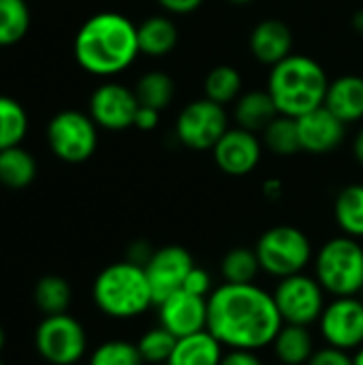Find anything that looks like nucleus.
I'll return each instance as SVG.
<instances>
[{"label": "nucleus", "instance_id": "7c9ffc66", "mask_svg": "<svg viewBox=\"0 0 363 365\" xmlns=\"http://www.w3.org/2000/svg\"><path fill=\"white\" fill-rule=\"evenodd\" d=\"M30 28L26 0H0V47L19 43Z\"/></svg>", "mask_w": 363, "mask_h": 365}, {"label": "nucleus", "instance_id": "5701e85b", "mask_svg": "<svg viewBox=\"0 0 363 365\" xmlns=\"http://www.w3.org/2000/svg\"><path fill=\"white\" fill-rule=\"evenodd\" d=\"M36 178V160L21 145L0 150V184L11 190L28 188Z\"/></svg>", "mask_w": 363, "mask_h": 365}, {"label": "nucleus", "instance_id": "9d476101", "mask_svg": "<svg viewBox=\"0 0 363 365\" xmlns=\"http://www.w3.org/2000/svg\"><path fill=\"white\" fill-rule=\"evenodd\" d=\"M229 130V118L223 105L199 98L188 103L175 120V137L182 145L195 152L214 150L220 137Z\"/></svg>", "mask_w": 363, "mask_h": 365}, {"label": "nucleus", "instance_id": "c756f323", "mask_svg": "<svg viewBox=\"0 0 363 365\" xmlns=\"http://www.w3.org/2000/svg\"><path fill=\"white\" fill-rule=\"evenodd\" d=\"M263 143L267 145L270 152H274L278 156H293V154L302 152L297 120L282 115V113L276 115L263 130Z\"/></svg>", "mask_w": 363, "mask_h": 365}, {"label": "nucleus", "instance_id": "4be33fe9", "mask_svg": "<svg viewBox=\"0 0 363 365\" xmlns=\"http://www.w3.org/2000/svg\"><path fill=\"white\" fill-rule=\"evenodd\" d=\"M139 51L150 58H163L178 45V26L165 15H152L137 26Z\"/></svg>", "mask_w": 363, "mask_h": 365}, {"label": "nucleus", "instance_id": "4c0bfd02", "mask_svg": "<svg viewBox=\"0 0 363 365\" xmlns=\"http://www.w3.org/2000/svg\"><path fill=\"white\" fill-rule=\"evenodd\" d=\"M156 2L171 15H188L203 4V0H156Z\"/></svg>", "mask_w": 363, "mask_h": 365}, {"label": "nucleus", "instance_id": "a19ab883", "mask_svg": "<svg viewBox=\"0 0 363 365\" xmlns=\"http://www.w3.org/2000/svg\"><path fill=\"white\" fill-rule=\"evenodd\" d=\"M353 156H355V160L363 167V128L355 135V139H353Z\"/></svg>", "mask_w": 363, "mask_h": 365}, {"label": "nucleus", "instance_id": "f8f14e48", "mask_svg": "<svg viewBox=\"0 0 363 365\" xmlns=\"http://www.w3.org/2000/svg\"><path fill=\"white\" fill-rule=\"evenodd\" d=\"M143 267H145V274L154 293V306H156L171 293L184 289V280L195 267V259L184 246L169 244V246L156 248Z\"/></svg>", "mask_w": 363, "mask_h": 365}, {"label": "nucleus", "instance_id": "c9c22d12", "mask_svg": "<svg viewBox=\"0 0 363 365\" xmlns=\"http://www.w3.org/2000/svg\"><path fill=\"white\" fill-rule=\"evenodd\" d=\"M220 365H265L257 355V351H242V349H227Z\"/></svg>", "mask_w": 363, "mask_h": 365}, {"label": "nucleus", "instance_id": "473e14b6", "mask_svg": "<svg viewBox=\"0 0 363 365\" xmlns=\"http://www.w3.org/2000/svg\"><path fill=\"white\" fill-rule=\"evenodd\" d=\"M88 365H145L137 344L128 340H107L98 344Z\"/></svg>", "mask_w": 363, "mask_h": 365}, {"label": "nucleus", "instance_id": "6ab92c4d", "mask_svg": "<svg viewBox=\"0 0 363 365\" xmlns=\"http://www.w3.org/2000/svg\"><path fill=\"white\" fill-rule=\"evenodd\" d=\"M225 346L205 329L186 338H178L175 349L165 365H220Z\"/></svg>", "mask_w": 363, "mask_h": 365}, {"label": "nucleus", "instance_id": "bb28decb", "mask_svg": "<svg viewBox=\"0 0 363 365\" xmlns=\"http://www.w3.org/2000/svg\"><path fill=\"white\" fill-rule=\"evenodd\" d=\"M203 92L205 98L218 103V105H229L235 103L242 94V75L235 66L231 64H218L214 66L205 81H203Z\"/></svg>", "mask_w": 363, "mask_h": 365}, {"label": "nucleus", "instance_id": "c85d7f7f", "mask_svg": "<svg viewBox=\"0 0 363 365\" xmlns=\"http://www.w3.org/2000/svg\"><path fill=\"white\" fill-rule=\"evenodd\" d=\"M28 133V113L24 105L0 94V150L21 145Z\"/></svg>", "mask_w": 363, "mask_h": 365}, {"label": "nucleus", "instance_id": "393cba45", "mask_svg": "<svg viewBox=\"0 0 363 365\" xmlns=\"http://www.w3.org/2000/svg\"><path fill=\"white\" fill-rule=\"evenodd\" d=\"M261 263L255 248H231L220 261L223 280L229 284H252L261 274Z\"/></svg>", "mask_w": 363, "mask_h": 365}, {"label": "nucleus", "instance_id": "f257e3e1", "mask_svg": "<svg viewBox=\"0 0 363 365\" xmlns=\"http://www.w3.org/2000/svg\"><path fill=\"white\" fill-rule=\"evenodd\" d=\"M285 321L274 295L257 282H223L208 297V331L225 349L261 351L272 346Z\"/></svg>", "mask_w": 363, "mask_h": 365}, {"label": "nucleus", "instance_id": "dca6fc26", "mask_svg": "<svg viewBox=\"0 0 363 365\" xmlns=\"http://www.w3.org/2000/svg\"><path fill=\"white\" fill-rule=\"evenodd\" d=\"M295 120H297L302 152L329 154L344 141L347 124L338 115H334L325 105H321Z\"/></svg>", "mask_w": 363, "mask_h": 365}, {"label": "nucleus", "instance_id": "2eb2a0df", "mask_svg": "<svg viewBox=\"0 0 363 365\" xmlns=\"http://www.w3.org/2000/svg\"><path fill=\"white\" fill-rule=\"evenodd\" d=\"M158 308V325L175 338H186L208 329V297L193 295L184 289L165 297Z\"/></svg>", "mask_w": 363, "mask_h": 365}, {"label": "nucleus", "instance_id": "1a4fd4ad", "mask_svg": "<svg viewBox=\"0 0 363 365\" xmlns=\"http://www.w3.org/2000/svg\"><path fill=\"white\" fill-rule=\"evenodd\" d=\"M36 353L51 365H75L88 351L83 325L68 312L45 317L34 331Z\"/></svg>", "mask_w": 363, "mask_h": 365}, {"label": "nucleus", "instance_id": "4468645a", "mask_svg": "<svg viewBox=\"0 0 363 365\" xmlns=\"http://www.w3.org/2000/svg\"><path fill=\"white\" fill-rule=\"evenodd\" d=\"M212 152H214V163L223 173L242 178L259 167L263 156V145L257 133L237 126V128H229Z\"/></svg>", "mask_w": 363, "mask_h": 365}, {"label": "nucleus", "instance_id": "b1692460", "mask_svg": "<svg viewBox=\"0 0 363 365\" xmlns=\"http://www.w3.org/2000/svg\"><path fill=\"white\" fill-rule=\"evenodd\" d=\"M334 218L342 235L363 240V184H349L338 192Z\"/></svg>", "mask_w": 363, "mask_h": 365}, {"label": "nucleus", "instance_id": "aec40b11", "mask_svg": "<svg viewBox=\"0 0 363 365\" xmlns=\"http://www.w3.org/2000/svg\"><path fill=\"white\" fill-rule=\"evenodd\" d=\"M235 122L240 128L252 130V133H263L267 128V124L280 115L276 109V103L272 98V94L265 90H250L240 94V98L235 101V109H233Z\"/></svg>", "mask_w": 363, "mask_h": 365}, {"label": "nucleus", "instance_id": "a878e982", "mask_svg": "<svg viewBox=\"0 0 363 365\" xmlns=\"http://www.w3.org/2000/svg\"><path fill=\"white\" fill-rule=\"evenodd\" d=\"M71 299H73L71 284L62 276H53V274L43 276L34 287V304L45 317L64 314L71 306Z\"/></svg>", "mask_w": 363, "mask_h": 365}, {"label": "nucleus", "instance_id": "58836bf2", "mask_svg": "<svg viewBox=\"0 0 363 365\" xmlns=\"http://www.w3.org/2000/svg\"><path fill=\"white\" fill-rule=\"evenodd\" d=\"M152 252H154V248H150V244L148 242H143V240H139V242H133L131 244V248H128V261H133V263H137V265H145L148 261H150V257H152Z\"/></svg>", "mask_w": 363, "mask_h": 365}, {"label": "nucleus", "instance_id": "39448f33", "mask_svg": "<svg viewBox=\"0 0 363 365\" xmlns=\"http://www.w3.org/2000/svg\"><path fill=\"white\" fill-rule=\"evenodd\" d=\"M315 278L332 297H355L363 289V246L349 235L327 240L315 255Z\"/></svg>", "mask_w": 363, "mask_h": 365}, {"label": "nucleus", "instance_id": "f03ea898", "mask_svg": "<svg viewBox=\"0 0 363 365\" xmlns=\"http://www.w3.org/2000/svg\"><path fill=\"white\" fill-rule=\"evenodd\" d=\"M73 51L77 64L86 73L113 77L126 71L141 53L137 26L122 13H96L77 30Z\"/></svg>", "mask_w": 363, "mask_h": 365}, {"label": "nucleus", "instance_id": "cd10ccee", "mask_svg": "<svg viewBox=\"0 0 363 365\" xmlns=\"http://www.w3.org/2000/svg\"><path fill=\"white\" fill-rule=\"evenodd\" d=\"M173 94H175V83L163 71L143 73L137 79V86H135V96H137L139 105L152 107V109H158V111L169 107V103L173 101Z\"/></svg>", "mask_w": 363, "mask_h": 365}, {"label": "nucleus", "instance_id": "ddd939ff", "mask_svg": "<svg viewBox=\"0 0 363 365\" xmlns=\"http://www.w3.org/2000/svg\"><path fill=\"white\" fill-rule=\"evenodd\" d=\"M139 109V101L135 90L107 81L98 86L90 96V115L96 126L107 130H124L135 124V113Z\"/></svg>", "mask_w": 363, "mask_h": 365}, {"label": "nucleus", "instance_id": "37998d69", "mask_svg": "<svg viewBox=\"0 0 363 365\" xmlns=\"http://www.w3.org/2000/svg\"><path fill=\"white\" fill-rule=\"evenodd\" d=\"M353 357H355V365H363V346L353 353Z\"/></svg>", "mask_w": 363, "mask_h": 365}, {"label": "nucleus", "instance_id": "a211bd4d", "mask_svg": "<svg viewBox=\"0 0 363 365\" xmlns=\"http://www.w3.org/2000/svg\"><path fill=\"white\" fill-rule=\"evenodd\" d=\"M325 107L344 124L359 122L363 118V77L342 75L329 81Z\"/></svg>", "mask_w": 363, "mask_h": 365}, {"label": "nucleus", "instance_id": "9b49d317", "mask_svg": "<svg viewBox=\"0 0 363 365\" xmlns=\"http://www.w3.org/2000/svg\"><path fill=\"white\" fill-rule=\"evenodd\" d=\"M325 344L355 353L363 346V302L355 297H332L319 319Z\"/></svg>", "mask_w": 363, "mask_h": 365}, {"label": "nucleus", "instance_id": "72a5a7b5", "mask_svg": "<svg viewBox=\"0 0 363 365\" xmlns=\"http://www.w3.org/2000/svg\"><path fill=\"white\" fill-rule=\"evenodd\" d=\"M306 365H355V357L349 351L336 349V346H321L312 353Z\"/></svg>", "mask_w": 363, "mask_h": 365}, {"label": "nucleus", "instance_id": "a18cd8bd", "mask_svg": "<svg viewBox=\"0 0 363 365\" xmlns=\"http://www.w3.org/2000/svg\"><path fill=\"white\" fill-rule=\"evenodd\" d=\"M4 344H6V336H4V329L0 327V351L4 349Z\"/></svg>", "mask_w": 363, "mask_h": 365}, {"label": "nucleus", "instance_id": "412c9836", "mask_svg": "<svg viewBox=\"0 0 363 365\" xmlns=\"http://www.w3.org/2000/svg\"><path fill=\"white\" fill-rule=\"evenodd\" d=\"M272 351L282 365H306L317 346L310 327L285 323L272 342Z\"/></svg>", "mask_w": 363, "mask_h": 365}, {"label": "nucleus", "instance_id": "2f4dec72", "mask_svg": "<svg viewBox=\"0 0 363 365\" xmlns=\"http://www.w3.org/2000/svg\"><path fill=\"white\" fill-rule=\"evenodd\" d=\"M175 342H178V338L171 331H167L163 325H156V327L143 331V336L135 344H137L145 365H165L175 349Z\"/></svg>", "mask_w": 363, "mask_h": 365}, {"label": "nucleus", "instance_id": "e433bc0d", "mask_svg": "<svg viewBox=\"0 0 363 365\" xmlns=\"http://www.w3.org/2000/svg\"><path fill=\"white\" fill-rule=\"evenodd\" d=\"M158 120H160V111L158 109L139 105V109L135 113V124L133 126L139 128V130H154L158 126Z\"/></svg>", "mask_w": 363, "mask_h": 365}, {"label": "nucleus", "instance_id": "7ed1b4c3", "mask_svg": "<svg viewBox=\"0 0 363 365\" xmlns=\"http://www.w3.org/2000/svg\"><path fill=\"white\" fill-rule=\"evenodd\" d=\"M329 79L325 68L310 56L291 53L274 64L267 77V92L272 94L278 113L300 118L325 105Z\"/></svg>", "mask_w": 363, "mask_h": 365}, {"label": "nucleus", "instance_id": "ea45409f", "mask_svg": "<svg viewBox=\"0 0 363 365\" xmlns=\"http://www.w3.org/2000/svg\"><path fill=\"white\" fill-rule=\"evenodd\" d=\"M263 195H265L267 199H272V201L280 199V197H282V182H280V180H267V182L263 184Z\"/></svg>", "mask_w": 363, "mask_h": 365}, {"label": "nucleus", "instance_id": "6e6552de", "mask_svg": "<svg viewBox=\"0 0 363 365\" xmlns=\"http://www.w3.org/2000/svg\"><path fill=\"white\" fill-rule=\"evenodd\" d=\"M276 308L285 323L289 325H306L312 327L319 323L327 299L325 289L319 284V280L308 276L306 272L293 274L287 278H280L272 291Z\"/></svg>", "mask_w": 363, "mask_h": 365}, {"label": "nucleus", "instance_id": "49530a36", "mask_svg": "<svg viewBox=\"0 0 363 365\" xmlns=\"http://www.w3.org/2000/svg\"><path fill=\"white\" fill-rule=\"evenodd\" d=\"M359 299H362V302H363V289H362V293H359Z\"/></svg>", "mask_w": 363, "mask_h": 365}, {"label": "nucleus", "instance_id": "c03bdc74", "mask_svg": "<svg viewBox=\"0 0 363 365\" xmlns=\"http://www.w3.org/2000/svg\"><path fill=\"white\" fill-rule=\"evenodd\" d=\"M229 4H235V6H246V4H250V2H255V0H227Z\"/></svg>", "mask_w": 363, "mask_h": 365}, {"label": "nucleus", "instance_id": "79ce46f5", "mask_svg": "<svg viewBox=\"0 0 363 365\" xmlns=\"http://www.w3.org/2000/svg\"><path fill=\"white\" fill-rule=\"evenodd\" d=\"M353 28H355L359 34H363V9H359V11L353 15Z\"/></svg>", "mask_w": 363, "mask_h": 365}, {"label": "nucleus", "instance_id": "20e7f679", "mask_svg": "<svg viewBox=\"0 0 363 365\" xmlns=\"http://www.w3.org/2000/svg\"><path fill=\"white\" fill-rule=\"evenodd\" d=\"M92 299L105 317L118 321L141 317L154 306L145 267L128 259L107 265L94 278Z\"/></svg>", "mask_w": 363, "mask_h": 365}, {"label": "nucleus", "instance_id": "f704fd0d", "mask_svg": "<svg viewBox=\"0 0 363 365\" xmlns=\"http://www.w3.org/2000/svg\"><path fill=\"white\" fill-rule=\"evenodd\" d=\"M214 280H212V274L199 265H195L190 269V274L186 276L184 280V291L193 293V295H199V297H210L212 291H214Z\"/></svg>", "mask_w": 363, "mask_h": 365}, {"label": "nucleus", "instance_id": "0eeeda50", "mask_svg": "<svg viewBox=\"0 0 363 365\" xmlns=\"http://www.w3.org/2000/svg\"><path fill=\"white\" fill-rule=\"evenodd\" d=\"M47 145L51 154L64 163H86L96 152L98 126L90 113L64 109L47 124Z\"/></svg>", "mask_w": 363, "mask_h": 365}, {"label": "nucleus", "instance_id": "de8ad7c7", "mask_svg": "<svg viewBox=\"0 0 363 365\" xmlns=\"http://www.w3.org/2000/svg\"><path fill=\"white\" fill-rule=\"evenodd\" d=\"M0 365H4V364H2V361H0Z\"/></svg>", "mask_w": 363, "mask_h": 365}, {"label": "nucleus", "instance_id": "f3484780", "mask_svg": "<svg viewBox=\"0 0 363 365\" xmlns=\"http://www.w3.org/2000/svg\"><path fill=\"white\" fill-rule=\"evenodd\" d=\"M252 56L267 66H274L293 53V32L280 19H263L250 32Z\"/></svg>", "mask_w": 363, "mask_h": 365}, {"label": "nucleus", "instance_id": "423d86ee", "mask_svg": "<svg viewBox=\"0 0 363 365\" xmlns=\"http://www.w3.org/2000/svg\"><path fill=\"white\" fill-rule=\"evenodd\" d=\"M261 269L280 280L306 272L315 259L310 237L293 225H276L267 229L255 246Z\"/></svg>", "mask_w": 363, "mask_h": 365}]
</instances>
